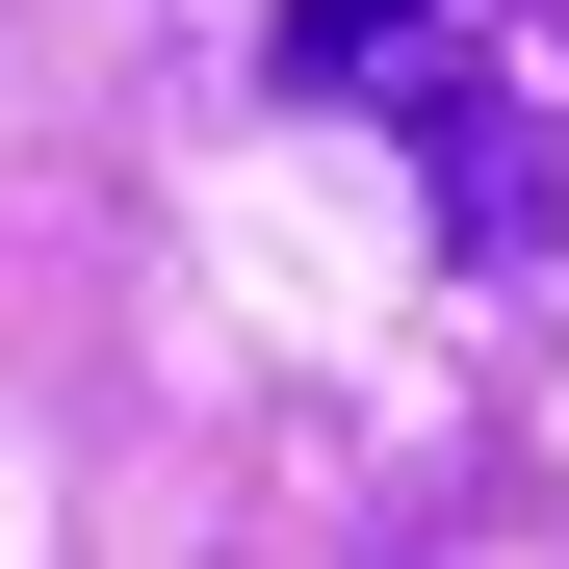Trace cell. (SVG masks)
<instances>
[{
	"label": "cell",
	"mask_w": 569,
	"mask_h": 569,
	"mask_svg": "<svg viewBox=\"0 0 569 569\" xmlns=\"http://www.w3.org/2000/svg\"><path fill=\"white\" fill-rule=\"evenodd\" d=\"M415 181H440V259L466 284L569 259V78L543 52H415Z\"/></svg>",
	"instance_id": "obj_1"
},
{
	"label": "cell",
	"mask_w": 569,
	"mask_h": 569,
	"mask_svg": "<svg viewBox=\"0 0 569 569\" xmlns=\"http://www.w3.org/2000/svg\"><path fill=\"white\" fill-rule=\"evenodd\" d=\"M415 27H466V0H284V27H259V78H284V104H362Z\"/></svg>",
	"instance_id": "obj_2"
}]
</instances>
